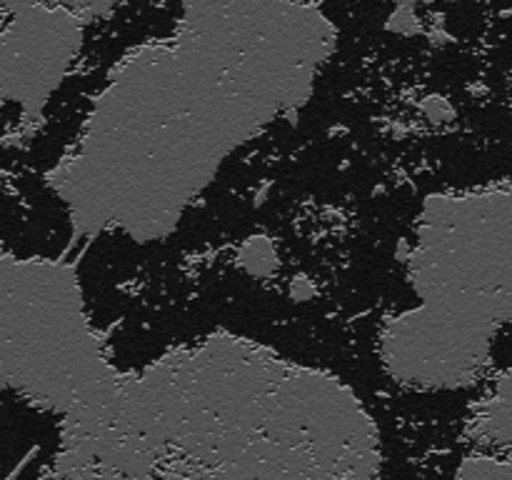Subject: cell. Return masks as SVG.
<instances>
[{
	"mask_svg": "<svg viewBox=\"0 0 512 480\" xmlns=\"http://www.w3.org/2000/svg\"><path fill=\"white\" fill-rule=\"evenodd\" d=\"M335 40L315 0H183L173 38L115 65L48 173L75 235L168 238L240 145L308 105Z\"/></svg>",
	"mask_w": 512,
	"mask_h": 480,
	"instance_id": "cell-1",
	"label": "cell"
},
{
	"mask_svg": "<svg viewBox=\"0 0 512 480\" xmlns=\"http://www.w3.org/2000/svg\"><path fill=\"white\" fill-rule=\"evenodd\" d=\"M405 265L420 313L490 358L512 323V183L430 195Z\"/></svg>",
	"mask_w": 512,
	"mask_h": 480,
	"instance_id": "cell-2",
	"label": "cell"
},
{
	"mask_svg": "<svg viewBox=\"0 0 512 480\" xmlns=\"http://www.w3.org/2000/svg\"><path fill=\"white\" fill-rule=\"evenodd\" d=\"M470 435L483 448H512V368H505L493 380L490 395L478 403L475 415L470 418Z\"/></svg>",
	"mask_w": 512,
	"mask_h": 480,
	"instance_id": "cell-3",
	"label": "cell"
},
{
	"mask_svg": "<svg viewBox=\"0 0 512 480\" xmlns=\"http://www.w3.org/2000/svg\"><path fill=\"white\" fill-rule=\"evenodd\" d=\"M235 263L243 273H248L250 278L258 280H270L280 268V255L278 245L270 235H250L240 243L238 255H235Z\"/></svg>",
	"mask_w": 512,
	"mask_h": 480,
	"instance_id": "cell-4",
	"label": "cell"
},
{
	"mask_svg": "<svg viewBox=\"0 0 512 480\" xmlns=\"http://www.w3.org/2000/svg\"><path fill=\"white\" fill-rule=\"evenodd\" d=\"M453 480H512V460L495 450H478L458 465Z\"/></svg>",
	"mask_w": 512,
	"mask_h": 480,
	"instance_id": "cell-5",
	"label": "cell"
},
{
	"mask_svg": "<svg viewBox=\"0 0 512 480\" xmlns=\"http://www.w3.org/2000/svg\"><path fill=\"white\" fill-rule=\"evenodd\" d=\"M388 30L390 33L400 35V38H413V35L420 33V18L415 13V5L400 3L395 5L393 13L388 15Z\"/></svg>",
	"mask_w": 512,
	"mask_h": 480,
	"instance_id": "cell-6",
	"label": "cell"
},
{
	"mask_svg": "<svg viewBox=\"0 0 512 480\" xmlns=\"http://www.w3.org/2000/svg\"><path fill=\"white\" fill-rule=\"evenodd\" d=\"M420 113H423V118L428 120V123H435V125H443V123H450V120H455L453 103H450L448 98H443V95H428V98L420 100Z\"/></svg>",
	"mask_w": 512,
	"mask_h": 480,
	"instance_id": "cell-7",
	"label": "cell"
},
{
	"mask_svg": "<svg viewBox=\"0 0 512 480\" xmlns=\"http://www.w3.org/2000/svg\"><path fill=\"white\" fill-rule=\"evenodd\" d=\"M53 3L65 5V8H70L73 13H78L80 18L88 23V20H95V18H103V15H108L110 10L118 5V0H53Z\"/></svg>",
	"mask_w": 512,
	"mask_h": 480,
	"instance_id": "cell-8",
	"label": "cell"
},
{
	"mask_svg": "<svg viewBox=\"0 0 512 480\" xmlns=\"http://www.w3.org/2000/svg\"><path fill=\"white\" fill-rule=\"evenodd\" d=\"M288 293L295 303H308V300H313L315 295H318V285H315L308 275H295V278L290 280Z\"/></svg>",
	"mask_w": 512,
	"mask_h": 480,
	"instance_id": "cell-9",
	"label": "cell"
},
{
	"mask_svg": "<svg viewBox=\"0 0 512 480\" xmlns=\"http://www.w3.org/2000/svg\"><path fill=\"white\" fill-rule=\"evenodd\" d=\"M395 5H400V3H410V5H418V3H428V0H393Z\"/></svg>",
	"mask_w": 512,
	"mask_h": 480,
	"instance_id": "cell-10",
	"label": "cell"
},
{
	"mask_svg": "<svg viewBox=\"0 0 512 480\" xmlns=\"http://www.w3.org/2000/svg\"><path fill=\"white\" fill-rule=\"evenodd\" d=\"M0 108H3V100H0Z\"/></svg>",
	"mask_w": 512,
	"mask_h": 480,
	"instance_id": "cell-11",
	"label": "cell"
}]
</instances>
